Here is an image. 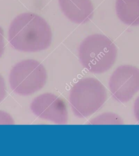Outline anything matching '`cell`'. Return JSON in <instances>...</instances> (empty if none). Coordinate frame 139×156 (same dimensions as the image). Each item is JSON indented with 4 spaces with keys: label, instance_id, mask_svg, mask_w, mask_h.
Masks as SVG:
<instances>
[{
    "label": "cell",
    "instance_id": "cell-1",
    "mask_svg": "<svg viewBox=\"0 0 139 156\" xmlns=\"http://www.w3.org/2000/svg\"><path fill=\"white\" fill-rule=\"evenodd\" d=\"M51 29L45 20L32 12L19 15L10 25L8 41L14 48L37 52L48 48L52 42Z\"/></svg>",
    "mask_w": 139,
    "mask_h": 156
},
{
    "label": "cell",
    "instance_id": "cell-2",
    "mask_svg": "<svg viewBox=\"0 0 139 156\" xmlns=\"http://www.w3.org/2000/svg\"><path fill=\"white\" fill-rule=\"evenodd\" d=\"M117 56L115 44L103 34L88 36L81 42L78 48V57L82 65L94 74H102L110 69Z\"/></svg>",
    "mask_w": 139,
    "mask_h": 156
},
{
    "label": "cell",
    "instance_id": "cell-3",
    "mask_svg": "<svg viewBox=\"0 0 139 156\" xmlns=\"http://www.w3.org/2000/svg\"><path fill=\"white\" fill-rule=\"evenodd\" d=\"M107 99L105 87L93 78H85L78 81L71 88L69 103L76 117L86 118L97 112Z\"/></svg>",
    "mask_w": 139,
    "mask_h": 156
},
{
    "label": "cell",
    "instance_id": "cell-4",
    "mask_svg": "<svg viewBox=\"0 0 139 156\" xmlns=\"http://www.w3.org/2000/svg\"><path fill=\"white\" fill-rule=\"evenodd\" d=\"M47 78L46 70L42 63L27 59L16 63L11 69L10 87L18 95H31L44 87Z\"/></svg>",
    "mask_w": 139,
    "mask_h": 156
},
{
    "label": "cell",
    "instance_id": "cell-5",
    "mask_svg": "<svg viewBox=\"0 0 139 156\" xmlns=\"http://www.w3.org/2000/svg\"><path fill=\"white\" fill-rule=\"evenodd\" d=\"M109 86L117 101H130L139 91V68L128 65L119 66L110 76Z\"/></svg>",
    "mask_w": 139,
    "mask_h": 156
},
{
    "label": "cell",
    "instance_id": "cell-6",
    "mask_svg": "<svg viewBox=\"0 0 139 156\" xmlns=\"http://www.w3.org/2000/svg\"><path fill=\"white\" fill-rule=\"evenodd\" d=\"M34 115L56 124H66L68 112L66 104L56 95L46 93L34 98L30 106Z\"/></svg>",
    "mask_w": 139,
    "mask_h": 156
},
{
    "label": "cell",
    "instance_id": "cell-7",
    "mask_svg": "<svg viewBox=\"0 0 139 156\" xmlns=\"http://www.w3.org/2000/svg\"><path fill=\"white\" fill-rule=\"evenodd\" d=\"M64 14L72 22L83 24L93 18L94 8L90 0H58Z\"/></svg>",
    "mask_w": 139,
    "mask_h": 156
},
{
    "label": "cell",
    "instance_id": "cell-8",
    "mask_svg": "<svg viewBox=\"0 0 139 156\" xmlns=\"http://www.w3.org/2000/svg\"><path fill=\"white\" fill-rule=\"evenodd\" d=\"M115 8L117 16L123 23L139 26V0H116Z\"/></svg>",
    "mask_w": 139,
    "mask_h": 156
},
{
    "label": "cell",
    "instance_id": "cell-9",
    "mask_svg": "<svg viewBox=\"0 0 139 156\" xmlns=\"http://www.w3.org/2000/svg\"><path fill=\"white\" fill-rule=\"evenodd\" d=\"M122 119L118 115L112 113L106 112L93 118L89 122V124H123Z\"/></svg>",
    "mask_w": 139,
    "mask_h": 156
},
{
    "label": "cell",
    "instance_id": "cell-10",
    "mask_svg": "<svg viewBox=\"0 0 139 156\" xmlns=\"http://www.w3.org/2000/svg\"><path fill=\"white\" fill-rule=\"evenodd\" d=\"M14 120L7 112L0 111V125H14Z\"/></svg>",
    "mask_w": 139,
    "mask_h": 156
},
{
    "label": "cell",
    "instance_id": "cell-11",
    "mask_svg": "<svg viewBox=\"0 0 139 156\" xmlns=\"http://www.w3.org/2000/svg\"><path fill=\"white\" fill-rule=\"evenodd\" d=\"M6 94V88L4 78L0 74V102L5 98Z\"/></svg>",
    "mask_w": 139,
    "mask_h": 156
},
{
    "label": "cell",
    "instance_id": "cell-12",
    "mask_svg": "<svg viewBox=\"0 0 139 156\" xmlns=\"http://www.w3.org/2000/svg\"><path fill=\"white\" fill-rule=\"evenodd\" d=\"M5 38H4V32L3 30L0 26V58L2 56L3 54L5 51Z\"/></svg>",
    "mask_w": 139,
    "mask_h": 156
},
{
    "label": "cell",
    "instance_id": "cell-13",
    "mask_svg": "<svg viewBox=\"0 0 139 156\" xmlns=\"http://www.w3.org/2000/svg\"><path fill=\"white\" fill-rule=\"evenodd\" d=\"M134 113L136 119L139 122V96L135 101L134 104Z\"/></svg>",
    "mask_w": 139,
    "mask_h": 156
}]
</instances>
